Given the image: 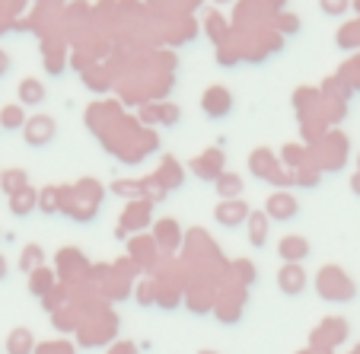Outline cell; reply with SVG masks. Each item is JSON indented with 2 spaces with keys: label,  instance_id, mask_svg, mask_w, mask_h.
<instances>
[{
  "label": "cell",
  "instance_id": "cell-1",
  "mask_svg": "<svg viewBox=\"0 0 360 354\" xmlns=\"http://www.w3.org/2000/svg\"><path fill=\"white\" fill-rule=\"evenodd\" d=\"M22 141L32 150L51 147V144L58 141V122L51 115H29L26 128H22Z\"/></svg>",
  "mask_w": 360,
  "mask_h": 354
},
{
  "label": "cell",
  "instance_id": "cell-2",
  "mask_svg": "<svg viewBox=\"0 0 360 354\" xmlns=\"http://www.w3.org/2000/svg\"><path fill=\"white\" fill-rule=\"evenodd\" d=\"M233 109H236V99H233V93L226 87H211V89H204L201 96V112L211 122H224V118L233 115Z\"/></svg>",
  "mask_w": 360,
  "mask_h": 354
},
{
  "label": "cell",
  "instance_id": "cell-3",
  "mask_svg": "<svg viewBox=\"0 0 360 354\" xmlns=\"http://www.w3.org/2000/svg\"><path fill=\"white\" fill-rule=\"evenodd\" d=\"M188 166H191V172H195V176L201 179V182H217V179L226 172V170H224V166H226L224 150H220V147L207 150L204 157H195Z\"/></svg>",
  "mask_w": 360,
  "mask_h": 354
},
{
  "label": "cell",
  "instance_id": "cell-4",
  "mask_svg": "<svg viewBox=\"0 0 360 354\" xmlns=\"http://www.w3.org/2000/svg\"><path fill=\"white\" fill-rule=\"evenodd\" d=\"M265 214H268V220L290 224V220H297V214H300V201L290 195V191H274V195L265 201Z\"/></svg>",
  "mask_w": 360,
  "mask_h": 354
},
{
  "label": "cell",
  "instance_id": "cell-5",
  "mask_svg": "<svg viewBox=\"0 0 360 354\" xmlns=\"http://www.w3.org/2000/svg\"><path fill=\"white\" fill-rule=\"evenodd\" d=\"M214 217H217L220 227H230V230H236V227L249 224L252 211H249V205H245L243 198H236V201H220L217 211H214Z\"/></svg>",
  "mask_w": 360,
  "mask_h": 354
},
{
  "label": "cell",
  "instance_id": "cell-6",
  "mask_svg": "<svg viewBox=\"0 0 360 354\" xmlns=\"http://www.w3.org/2000/svg\"><path fill=\"white\" fill-rule=\"evenodd\" d=\"M45 99H48L45 83H41L39 77H22L20 87H16V103H20L22 109H39Z\"/></svg>",
  "mask_w": 360,
  "mask_h": 354
},
{
  "label": "cell",
  "instance_id": "cell-7",
  "mask_svg": "<svg viewBox=\"0 0 360 354\" xmlns=\"http://www.w3.org/2000/svg\"><path fill=\"white\" fill-rule=\"evenodd\" d=\"M26 109H22L20 103H7L4 109H0V131H10V134H16L20 131L22 134V128H26Z\"/></svg>",
  "mask_w": 360,
  "mask_h": 354
},
{
  "label": "cell",
  "instance_id": "cell-8",
  "mask_svg": "<svg viewBox=\"0 0 360 354\" xmlns=\"http://www.w3.org/2000/svg\"><path fill=\"white\" fill-rule=\"evenodd\" d=\"M35 208H39V191H35L32 185H26L22 191L10 195V211H13L16 217H29V214H35Z\"/></svg>",
  "mask_w": 360,
  "mask_h": 354
},
{
  "label": "cell",
  "instance_id": "cell-9",
  "mask_svg": "<svg viewBox=\"0 0 360 354\" xmlns=\"http://www.w3.org/2000/svg\"><path fill=\"white\" fill-rule=\"evenodd\" d=\"M278 284H281V291H284V293L297 297V293L306 287V274H303V268H300V265H287V268H281Z\"/></svg>",
  "mask_w": 360,
  "mask_h": 354
},
{
  "label": "cell",
  "instance_id": "cell-10",
  "mask_svg": "<svg viewBox=\"0 0 360 354\" xmlns=\"http://www.w3.org/2000/svg\"><path fill=\"white\" fill-rule=\"evenodd\" d=\"M214 185H217L220 201H236V198L243 195V176H236V172H224Z\"/></svg>",
  "mask_w": 360,
  "mask_h": 354
},
{
  "label": "cell",
  "instance_id": "cell-11",
  "mask_svg": "<svg viewBox=\"0 0 360 354\" xmlns=\"http://www.w3.org/2000/svg\"><path fill=\"white\" fill-rule=\"evenodd\" d=\"M281 255H284L290 265H297L300 259L309 255V243H306L303 236H287V239H281Z\"/></svg>",
  "mask_w": 360,
  "mask_h": 354
},
{
  "label": "cell",
  "instance_id": "cell-12",
  "mask_svg": "<svg viewBox=\"0 0 360 354\" xmlns=\"http://www.w3.org/2000/svg\"><path fill=\"white\" fill-rule=\"evenodd\" d=\"M245 227H249V243L255 246V249H262V246H265V239H268V214L265 211H255Z\"/></svg>",
  "mask_w": 360,
  "mask_h": 354
},
{
  "label": "cell",
  "instance_id": "cell-13",
  "mask_svg": "<svg viewBox=\"0 0 360 354\" xmlns=\"http://www.w3.org/2000/svg\"><path fill=\"white\" fill-rule=\"evenodd\" d=\"M29 185V172L26 170H7L0 172V189L7 191V195H16V191H22Z\"/></svg>",
  "mask_w": 360,
  "mask_h": 354
},
{
  "label": "cell",
  "instance_id": "cell-14",
  "mask_svg": "<svg viewBox=\"0 0 360 354\" xmlns=\"http://www.w3.org/2000/svg\"><path fill=\"white\" fill-rule=\"evenodd\" d=\"M347 7H351V0H319V10L326 16H345Z\"/></svg>",
  "mask_w": 360,
  "mask_h": 354
},
{
  "label": "cell",
  "instance_id": "cell-15",
  "mask_svg": "<svg viewBox=\"0 0 360 354\" xmlns=\"http://www.w3.org/2000/svg\"><path fill=\"white\" fill-rule=\"evenodd\" d=\"M39 208H41V211H48V214L55 211V208H58V189H45V191H41V195H39Z\"/></svg>",
  "mask_w": 360,
  "mask_h": 354
},
{
  "label": "cell",
  "instance_id": "cell-16",
  "mask_svg": "<svg viewBox=\"0 0 360 354\" xmlns=\"http://www.w3.org/2000/svg\"><path fill=\"white\" fill-rule=\"evenodd\" d=\"M39 259H41V249H35V246H29V249L22 252V262H20V265H22V272H26L29 265H35V262H39Z\"/></svg>",
  "mask_w": 360,
  "mask_h": 354
},
{
  "label": "cell",
  "instance_id": "cell-17",
  "mask_svg": "<svg viewBox=\"0 0 360 354\" xmlns=\"http://www.w3.org/2000/svg\"><path fill=\"white\" fill-rule=\"evenodd\" d=\"M163 125H176V122H182V109H176V106H166L163 109V118H160Z\"/></svg>",
  "mask_w": 360,
  "mask_h": 354
},
{
  "label": "cell",
  "instance_id": "cell-18",
  "mask_svg": "<svg viewBox=\"0 0 360 354\" xmlns=\"http://www.w3.org/2000/svg\"><path fill=\"white\" fill-rule=\"evenodd\" d=\"M10 70H13V58H10L7 51H4V48H0V80H4V77H7Z\"/></svg>",
  "mask_w": 360,
  "mask_h": 354
},
{
  "label": "cell",
  "instance_id": "cell-19",
  "mask_svg": "<svg viewBox=\"0 0 360 354\" xmlns=\"http://www.w3.org/2000/svg\"><path fill=\"white\" fill-rule=\"evenodd\" d=\"M278 26L284 29V32H297V29H300V23L293 20V16H281V20H278Z\"/></svg>",
  "mask_w": 360,
  "mask_h": 354
},
{
  "label": "cell",
  "instance_id": "cell-20",
  "mask_svg": "<svg viewBox=\"0 0 360 354\" xmlns=\"http://www.w3.org/2000/svg\"><path fill=\"white\" fill-rule=\"evenodd\" d=\"M351 191L360 198V172H354V176H351Z\"/></svg>",
  "mask_w": 360,
  "mask_h": 354
},
{
  "label": "cell",
  "instance_id": "cell-21",
  "mask_svg": "<svg viewBox=\"0 0 360 354\" xmlns=\"http://www.w3.org/2000/svg\"><path fill=\"white\" fill-rule=\"evenodd\" d=\"M7 278V259H4V255H0V281Z\"/></svg>",
  "mask_w": 360,
  "mask_h": 354
},
{
  "label": "cell",
  "instance_id": "cell-22",
  "mask_svg": "<svg viewBox=\"0 0 360 354\" xmlns=\"http://www.w3.org/2000/svg\"><path fill=\"white\" fill-rule=\"evenodd\" d=\"M214 4H233V0H214Z\"/></svg>",
  "mask_w": 360,
  "mask_h": 354
},
{
  "label": "cell",
  "instance_id": "cell-23",
  "mask_svg": "<svg viewBox=\"0 0 360 354\" xmlns=\"http://www.w3.org/2000/svg\"><path fill=\"white\" fill-rule=\"evenodd\" d=\"M357 172H360V150H357Z\"/></svg>",
  "mask_w": 360,
  "mask_h": 354
}]
</instances>
